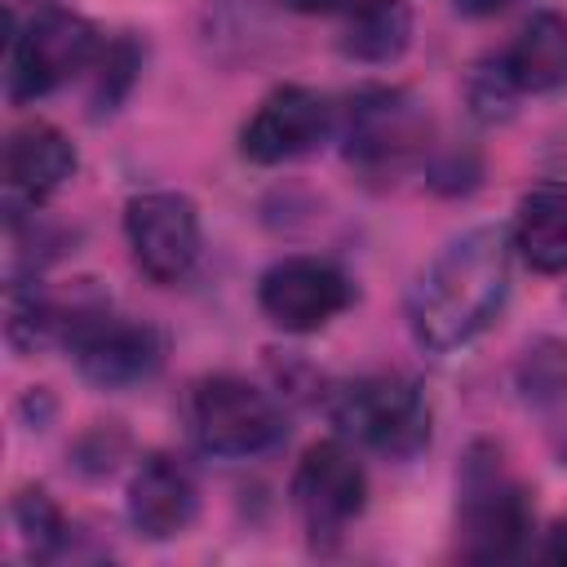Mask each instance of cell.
I'll return each instance as SVG.
<instances>
[{"label": "cell", "instance_id": "6da1fadb", "mask_svg": "<svg viewBox=\"0 0 567 567\" xmlns=\"http://www.w3.org/2000/svg\"><path fill=\"white\" fill-rule=\"evenodd\" d=\"M509 252L514 239L501 226L456 235L408 292V328L416 346L443 354L474 341L509 297Z\"/></svg>", "mask_w": 567, "mask_h": 567}, {"label": "cell", "instance_id": "7a4b0ae2", "mask_svg": "<svg viewBox=\"0 0 567 567\" xmlns=\"http://www.w3.org/2000/svg\"><path fill=\"white\" fill-rule=\"evenodd\" d=\"M532 536V496L496 443H474L456 470V545L474 563L523 554Z\"/></svg>", "mask_w": 567, "mask_h": 567}, {"label": "cell", "instance_id": "3957f363", "mask_svg": "<svg viewBox=\"0 0 567 567\" xmlns=\"http://www.w3.org/2000/svg\"><path fill=\"white\" fill-rule=\"evenodd\" d=\"M62 341L71 346L84 381H93L102 390L137 385V381L155 377V368L164 363L159 328L111 315V306L89 288H80V297L71 306H62Z\"/></svg>", "mask_w": 567, "mask_h": 567}, {"label": "cell", "instance_id": "277c9868", "mask_svg": "<svg viewBox=\"0 0 567 567\" xmlns=\"http://www.w3.org/2000/svg\"><path fill=\"white\" fill-rule=\"evenodd\" d=\"M332 421L341 439L390 461H408L430 443V399L412 377L399 372L350 381L332 399Z\"/></svg>", "mask_w": 567, "mask_h": 567}, {"label": "cell", "instance_id": "5b68a950", "mask_svg": "<svg viewBox=\"0 0 567 567\" xmlns=\"http://www.w3.org/2000/svg\"><path fill=\"white\" fill-rule=\"evenodd\" d=\"M346 159L363 177H394L430 146V111L408 89H359L346 106Z\"/></svg>", "mask_w": 567, "mask_h": 567}, {"label": "cell", "instance_id": "8992f818", "mask_svg": "<svg viewBox=\"0 0 567 567\" xmlns=\"http://www.w3.org/2000/svg\"><path fill=\"white\" fill-rule=\"evenodd\" d=\"M97 53H102V40L89 18L66 13V9H44L9 40L4 93L9 102H35L62 89L84 66H93Z\"/></svg>", "mask_w": 567, "mask_h": 567}, {"label": "cell", "instance_id": "52a82bcc", "mask_svg": "<svg viewBox=\"0 0 567 567\" xmlns=\"http://www.w3.org/2000/svg\"><path fill=\"white\" fill-rule=\"evenodd\" d=\"M190 434L208 456H257L279 443L284 421L266 390L244 377L217 372L190 385L186 399Z\"/></svg>", "mask_w": 567, "mask_h": 567}, {"label": "cell", "instance_id": "ba28073f", "mask_svg": "<svg viewBox=\"0 0 567 567\" xmlns=\"http://www.w3.org/2000/svg\"><path fill=\"white\" fill-rule=\"evenodd\" d=\"M133 266L155 284H177L199 257V208L177 190H146L124 204Z\"/></svg>", "mask_w": 567, "mask_h": 567}, {"label": "cell", "instance_id": "9c48e42d", "mask_svg": "<svg viewBox=\"0 0 567 567\" xmlns=\"http://www.w3.org/2000/svg\"><path fill=\"white\" fill-rule=\"evenodd\" d=\"M292 505L310 536H341L368 505V474L341 439L310 443L292 470Z\"/></svg>", "mask_w": 567, "mask_h": 567}, {"label": "cell", "instance_id": "30bf717a", "mask_svg": "<svg viewBox=\"0 0 567 567\" xmlns=\"http://www.w3.org/2000/svg\"><path fill=\"white\" fill-rule=\"evenodd\" d=\"M350 279L319 257H284L257 284L261 315L284 332H319L350 306Z\"/></svg>", "mask_w": 567, "mask_h": 567}, {"label": "cell", "instance_id": "8fae6325", "mask_svg": "<svg viewBox=\"0 0 567 567\" xmlns=\"http://www.w3.org/2000/svg\"><path fill=\"white\" fill-rule=\"evenodd\" d=\"M328 133H332L328 97L306 84H279L257 102V111L239 128V155L252 164H288L315 151Z\"/></svg>", "mask_w": 567, "mask_h": 567}, {"label": "cell", "instance_id": "7c38bea8", "mask_svg": "<svg viewBox=\"0 0 567 567\" xmlns=\"http://www.w3.org/2000/svg\"><path fill=\"white\" fill-rule=\"evenodd\" d=\"M199 487L177 456L151 452L128 478V523L146 540H173L195 523Z\"/></svg>", "mask_w": 567, "mask_h": 567}, {"label": "cell", "instance_id": "4fadbf2b", "mask_svg": "<svg viewBox=\"0 0 567 567\" xmlns=\"http://www.w3.org/2000/svg\"><path fill=\"white\" fill-rule=\"evenodd\" d=\"M75 173V146L62 128L27 120L4 137V186L22 204H44Z\"/></svg>", "mask_w": 567, "mask_h": 567}, {"label": "cell", "instance_id": "5bb4252c", "mask_svg": "<svg viewBox=\"0 0 567 567\" xmlns=\"http://www.w3.org/2000/svg\"><path fill=\"white\" fill-rule=\"evenodd\" d=\"M514 252L540 275H567V186L536 182L514 213Z\"/></svg>", "mask_w": 567, "mask_h": 567}, {"label": "cell", "instance_id": "9a60e30c", "mask_svg": "<svg viewBox=\"0 0 567 567\" xmlns=\"http://www.w3.org/2000/svg\"><path fill=\"white\" fill-rule=\"evenodd\" d=\"M518 93H549L567 84V22L558 13H536L523 22L514 44L496 58Z\"/></svg>", "mask_w": 567, "mask_h": 567}, {"label": "cell", "instance_id": "2e32d148", "mask_svg": "<svg viewBox=\"0 0 567 567\" xmlns=\"http://www.w3.org/2000/svg\"><path fill=\"white\" fill-rule=\"evenodd\" d=\"M412 40V13L403 0H359L341 31V53L368 66L403 58Z\"/></svg>", "mask_w": 567, "mask_h": 567}, {"label": "cell", "instance_id": "e0dca14e", "mask_svg": "<svg viewBox=\"0 0 567 567\" xmlns=\"http://www.w3.org/2000/svg\"><path fill=\"white\" fill-rule=\"evenodd\" d=\"M4 337L22 354L40 350L49 337H62V301L49 297L35 279H9V288H4Z\"/></svg>", "mask_w": 567, "mask_h": 567}, {"label": "cell", "instance_id": "ac0fdd59", "mask_svg": "<svg viewBox=\"0 0 567 567\" xmlns=\"http://www.w3.org/2000/svg\"><path fill=\"white\" fill-rule=\"evenodd\" d=\"M514 385L532 408L567 403V341L558 337L532 341L514 368Z\"/></svg>", "mask_w": 567, "mask_h": 567}, {"label": "cell", "instance_id": "d6986e66", "mask_svg": "<svg viewBox=\"0 0 567 567\" xmlns=\"http://www.w3.org/2000/svg\"><path fill=\"white\" fill-rule=\"evenodd\" d=\"M13 523H18L22 545H27L31 558H49V554L66 540V518H62V509L53 505V496L40 492V487L18 492V501H13Z\"/></svg>", "mask_w": 567, "mask_h": 567}, {"label": "cell", "instance_id": "ffe728a7", "mask_svg": "<svg viewBox=\"0 0 567 567\" xmlns=\"http://www.w3.org/2000/svg\"><path fill=\"white\" fill-rule=\"evenodd\" d=\"M97 89H93V106L97 111H111L120 97H124V89L133 84V71H137V49L128 44V40H115V44H106L102 53H97Z\"/></svg>", "mask_w": 567, "mask_h": 567}, {"label": "cell", "instance_id": "44dd1931", "mask_svg": "<svg viewBox=\"0 0 567 567\" xmlns=\"http://www.w3.org/2000/svg\"><path fill=\"white\" fill-rule=\"evenodd\" d=\"M284 4L297 13H341V9H354L359 0H284Z\"/></svg>", "mask_w": 567, "mask_h": 567}, {"label": "cell", "instance_id": "7402d4cb", "mask_svg": "<svg viewBox=\"0 0 567 567\" xmlns=\"http://www.w3.org/2000/svg\"><path fill=\"white\" fill-rule=\"evenodd\" d=\"M456 4H461V13L487 18V13H501V9H509V4H518V0H456Z\"/></svg>", "mask_w": 567, "mask_h": 567}, {"label": "cell", "instance_id": "603a6c76", "mask_svg": "<svg viewBox=\"0 0 567 567\" xmlns=\"http://www.w3.org/2000/svg\"><path fill=\"white\" fill-rule=\"evenodd\" d=\"M545 558H554V563H567V523H558V527L549 532V545H545Z\"/></svg>", "mask_w": 567, "mask_h": 567}]
</instances>
